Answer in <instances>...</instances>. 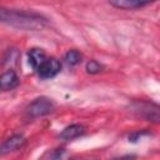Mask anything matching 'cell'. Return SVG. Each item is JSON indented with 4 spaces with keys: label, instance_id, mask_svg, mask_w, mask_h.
<instances>
[{
    "label": "cell",
    "instance_id": "7c38bea8",
    "mask_svg": "<svg viewBox=\"0 0 160 160\" xmlns=\"http://www.w3.org/2000/svg\"><path fill=\"white\" fill-rule=\"evenodd\" d=\"M69 154L65 149H56L55 151L51 152L50 160H68Z\"/></svg>",
    "mask_w": 160,
    "mask_h": 160
},
{
    "label": "cell",
    "instance_id": "52a82bcc",
    "mask_svg": "<svg viewBox=\"0 0 160 160\" xmlns=\"http://www.w3.org/2000/svg\"><path fill=\"white\" fill-rule=\"evenodd\" d=\"M28 59H29V64L32 69L38 70L40 68V65L46 60V55L42 49H38L34 48L28 52Z\"/></svg>",
    "mask_w": 160,
    "mask_h": 160
},
{
    "label": "cell",
    "instance_id": "8fae6325",
    "mask_svg": "<svg viewBox=\"0 0 160 160\" xmlns=\"http://www.w3.org/2000/svg\"><path fill=\"white\" fill-rule=\"evenodd\" d=\"M102 69H104V66L100 62H98L96 60H90L86 64V71L89 74H98V72L102 71Z\"/></svg>",
    "mask_w": 160,
    "mask_h": 160
},
{
    "label": "cell",
    "instance_id": "277c9868",
    "mask_svg": "<svg viewBox=\"0 0 160 160\" xmlns=\"http://www.w3.org/2000/svg\"><path fill=\"white\" fill-rule=\"evenodd\" d=\"M26 144V138L22 134H15L6 139L1 145H0V154L5 155L9 152H12L18 149H21Z\"/></svg>",
    "mask_w": 160,
    "mask_h": 160
},
{
    "label": "cell",
    "instance_id": "7a4b0ae2",
    "mask_svg": "<svg viewBox=\"0 0 160 160\" xmlns=\"http://www.w3.org/2000/svg\"><path fill=\"white\" fill-rule=\"evenodd\" d=\"M55 110V104L51 99L46 98V96H41L35 99L26 109L28 115L30 118H39V116H44L48 115L50 112H52Z\"/></svg>",
    "mask_w": 160,
    "mask_h": 160
},
{
    "label": "cell",
    "instance_id": "30bf717a",
    "mask_svg": "<svg viewBox=\"0 0 160 160\" xmlns=\"http://www.w3.org/2000/svg\"><path fill=\"white\" fill-rule=\"evenodd\" d=\"M81 59H82V55H81L80 51H78V50H69V51L65 54V58H64L65 62H66L68 65H70V66L78 65V64L81 61Z\"/></svg>",
    "mask_w": 160,
    "mask_h": 160
},
{
    "label": "cell",
    "instance_id": "4fadbf2b",
    "mask_svg": "<svg viewBox=\"0 0 160 160\" xmlns=\"http://www.w3.org/2000/svg\"><path fill=\"white\" fill-rule=\"evenodd\" d=\"M136 156L135 155H124L121 158H118V159H114V160H135Z\"/></svg>",
    "mask_w": 160,
    "mask_h": 160
},
{
    "label": "cell",
    "instance_id": "3957f363",
    "mask_svg": "<svg viewBox=\"0 0 160 160\" xmlns=\"http://www.w3.org/2000/svg\"><path fill=\"white\" fill-rule=\"evenodd\" d=\"M61 69V64L55 58H46V60L38 69V74L41 79H52L55 78Z\"/></svg>",
    "mask_w": 160,
    "mask_h": 160
},
{
    "label": "cell",
    "instance_id": "6da1fadb",
    "mask_svg": "<svg viewBox=\"0 0 160 160\" xmlns=\"http://www.w3.org/2000/svg\"><path fill=\"white\" fill-rule=\"evenodd\" d=\"M0 22L25 31H38L46 26L48 19L36 12L5 9L0 6Z\"/></svg>",
    "mask_w": 160,
    "mask_h": 160
},
{
    "label": "cell",
    "instance_id": "9c48e42d",
    "mask_svg": "<svg viewBox=\"0 0 160 160\" xmlns=\"http://www.w3.org/2000/svg\"><path fill=\"white\" fill-rule=\"evenodd\" d=\"M139 105H140V106H139L138 110H140V112H141L142 116H145L148 120H152V121H155V122L159 121V108H158V105H156L154 109H151V106H152L154 104L144 102V104H139Z\"/></svg>",
    "mask_w": 160,
    "mask_h": 160
},
{
    "label": "cell",
    "instance_id": "5b68a950",
    "mask_svg": "<svg viewBox=\"0 0 160 160\" xmlns=\"http://www.w3.org/2000/svg\"><path fill=\"white\" fill-rule=\"evenodd\" d=\"M19 85V78L14 70H8L0 76V90H12Z\"/></svg>",
    "mask_w": 160,
    "mask_h": 160
},
{
    "label": "cell",
    "instance_id": "8992f818",
    "mask_svg": "<svg viewBox=\"0 0 160 160\" xmlns=\"http://www.w3.org/2000/svg\"><path fill=\"white\" fill-rule=\"evenodd\" d=\"M85 132V126L84 125H80V124H72L68 128H65L61 134H60V139L62 140H66V141H70V140H74L81 135H84Z\"/></svg>",
    "mask_w": 160,
    "mask_h": 160
},
{
    "label": "cell",
    "instance_id": "ba28073f",
    "mask_svg": "<svg viewBox=\"0 0 160 160\" xmlns=\"http://www.w3.org/2000/svg\"><path fill=\"white\" fill-rule=\"evenodd\" d=\"M111 6H115L118 9H125V10H132L138 8H142L148 5V1H139V0H115L109 2Z\"/></svg>",
    "mask_w": 160,
    "mask_h": 160
}]
</instances>
